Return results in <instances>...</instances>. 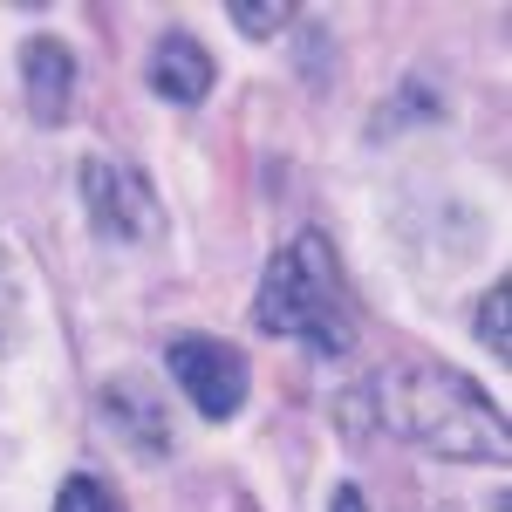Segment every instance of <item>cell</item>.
Masks as SVG:
<instances>
[{
	"mask_svg": "<svg viewBox=\"0 0 512 512\" xmlns=\"http://www.w3.org/2000/svg\"><path fill=\"white\" fill-rule=\"evenodd\" d=\"M151 89L164 103H205L212 96V55L198 48V35H185V28L158 35V48H151Z\"/></svg>",
	"mask_w": 512,
	"mask_h": 512,
	"instance_id": "8992f818",
	"label": "cell"
},
{
	"mask_svg": "<svg viewBox=\"0 0 512 512\" xmlns=\"http://www.w3.org/2000/svg\"><path fill=\"white\" fill-rule=\"evenodd\" d=\"M164 369H171V383L185 390L198 417H212V424H226L239 403H246V362L239 349L226 342H212V335H178V342H164Z\"/></svg>",
	"mask_w": 512,
	"mask_h": 512,
	"instance_id": "3957f363",
	"label": "cell"
},
{
	"mask_svg": "<svg viewBox=\"0 0 512 512\" xmlns=\"http://www.w3.org/2000/svg\"><path fill=\"white\" fill-rule=\"evenodd\" d=\"M21 96H28V117L41 130L69 123V103H76V55L55 35H35L21 48Z\"/></svg>",
	"mask_w": 512,
	"mask_h": 512,
	"instance_id": "5b68a950",
	"label": "cell"
},
{
	"mask_svg": "<svg viewBox=\"0 0 512 512\" xmlns=\"http://www.w3.org/2000/svg\"><path fill=\"white\" fill-rule=\"evenodd\" d=\"M492 512H506V492H499V499H492Z\"/></svg>",
	"mask_w": 512,
	"mask_h": 512,
	"instance_id": "4fadbf2b",
	"label": "cell"
},
{
	"mask_svg": "<svg viewBox=\"0 0 512 512\" xmlns=\"http://www.w3.org/2000/svg\"><path fill=\"white\" fill-rule=\"evenodd\" d=\"M369 403L383 417V431H396L403 444L451 458V465H499L512 451L506 410L478 390L465 369L431 362V355H396L376 369Z\"/></svg>",
	"mask_w": 512,
	"mask_h": 512,
	"instance_id": "6da1fadb",
	"label": "cell"
},
{
	"mask_svg": "<svg viewBox=\"0 0 512 512\" xmlns=\"http://www.w3.org/2000/svg\"><path fill=\"white\" fill-rule=\"evenodd\" d=\"M253 328L308 342L315 355L355 349V301H349V280H342V260H335L328 233H294L267 260L260 301H253Z\"/></svg>",
	"mask_w": 512,
	"mask_h": 512,
	"instance_id": "7a4b0ae2",
	"label": "cell"
},
{
	"mask_svg": "<svg viewBox=\"0 0 512 512\" xmlns=\"http://www.w3.org/2000/svg\"><path fill=\"white\" fill-rule=\"evenodd\" d=\"M103 417H117L123 431L137 437V451H144V458H164V451H171V424H164L158 410H151L144 383H130V376L103 390Z\"/></svg>",
	"mask_w": 512,
	"mask_h": 512,
	"instance_id": "52a82bcc",
	"label": "cell"
},
{
	"mask_svg": "<svg viewBox=\"0 0 512 512\" xmlns=\"http://www.w3.org/2000/svg\"><path fill=\"white\" fill-rule=\"evenodd\" d=\"M328 512H369V499H362L355 485H335V499H328Z\"/></svg>",
	"mask_w": 512,
	"mask_h": 512,
	"instance_id": "8fae6325",
	"label": "cell"
},
{
	"mask_svg": "<svg viewBox=\"0 0 512 512\" xmlns=\"http://www.w3.org/2000/svg\"><path fill=\"white\" fill-rule=\"evenodd\" d=\"M226 14L239 21V35H253V41H267V35H280L287 21H301V7H294V0H274V7H260V0H233Z\"/></svg>",
	"mask_w": 512,
	"mask_h": 512,
	"instance_id": "9c48e42d",
	"label": "cell"
},
{
	"mask_svg": "<svg viewBox=\"0 0 512 512\" xmlns=\"http://www.w3.org/2000/svg\"><path fill=\"white\" fill-rule=\"evenodd\" d=\"M0 335H7V267H0Z\"/></svg>",
	"mask_w": 512,
	"mask_h": 512,
	"instance_id": "7c38bea8",
	"label": "cell"
},
{
	"mask_svg": "<svg viewBox=\"0 0 512 512\" xmlns=\"http://www.w3.org/2000/svg\"><path fill=\"white\" fill-rule=\"evenodd\" d=\"M82 205H89V226L117 246H137V239L158 233V198L130 164L82 158Z\"/></svg>",
	"mask_w": 512,
	"mask_h": 512,
	"instance_id": "277c9868",
	"label": "cell"
},
{
	"mask_svg": "<svg viewBox=\"0 0 512 512\" xmlns=\"http://www.w3.org/2000/svg\"><path fill=\"white\" fill-rule=\"evenodd\" d=\"M506 301H512V287H506V280H499V287H492V294H485V301H478V342H485V349L499 355V362H506V355H512V328H506Z\"/></svg>",
	"mask_w": 512,
	"mask_h": 512,
	"instance_id": "30bf717a",
	"label": "cell"
},
{
	"mask_svg": "<svg viewBox=\"0 0 512 512\" xmlns=\"http://www.w3.org/2000/svg\"><path fill=\"white\" fill-rule=\"evenodd\" d=\"M55 512H123V499L96 472H69L62 492H55Z\"/></svg>",
	"mask_w": 512,
	"mask_h": 512,
	"instance_id": "ba28073f",
	"label": "cell"
}]
</instances>
